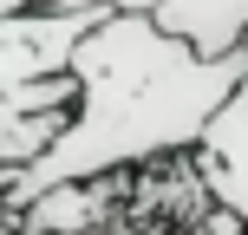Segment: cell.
Listing matches in <instances>:
<instances>
[{"label": "cell", "mask_w": 248, "mask_h": 235, "mask_svg": "<svg viewBox=\"0 0 248 235\" xmlns=\"http://www.w3.org/2000/svg\"><path fill=\"white\" fill-rule=\"evenodd\" d=\"M39 0H0V20H7V13H33Z\"/></svg>", "instance_id": "9"}, {"label": "cell", "mask_w": 248, "mask_h": 235, "mask_svg": "<svg viewBox=\"0 0 248 235\" xmlns=\"http://www.w3.org/2000/svg\"><path fill=\"white\" fill-rule=\"evenodd\" d=\"M189 163H196L202 196H209L216 209H229V216H242V222H248V85L216 111L209 137L196 144V157H189Z\"/></svg>", "instance_id": "3"}, {"label": "cell", "mask_w": 248, "mask_h": 235, "mask_svg": "<svg viewBox=\"0 0 248 235\" xmlns=\"http://www.w3.org/2000/svg\"><path fill=\"white\" fill-rule=\"evenodd\" d=\"M65 131H72V111H20V118H0V170L39 163Z\"/></svg>", "instance_id": "6"}, {"label": "cell", "mask_w": 248, "mask_h": 235, "mask_svg": "<svg viewBox=\"0 0 248 235\" xmlns=\"http://www.w3.org/2000/svg\"><path fill=\"white\" fill-rule=\"evenodd\" d=\"M111 20L92 0H59V7H33V13H7L0 20V92L7 85H33V78H59L72 72L78 46Z\"/></svg>", "instance_id": "2"}, {"label": "cell", "mask_w": 248, "mask_h": 235, "mask_svg": "<svg viewBox=\"0 0 248 235\" xmlns=\"http://www.w3.org/2000/svg\"><path fill=\"white\" fill-rule=\"evenodd\" d=\"M157 26H170L176 39L202 46L209 59L248 52V0H163Z\"/></svg>", "instance_id": "4"}, {"label": "cell", "mask_w": 248, "mask_h": 235, "mask_svg": "<svg viewBox=\"0 0 248 235\" xmlns=\"http://www.w3.org/2000/svg\"><path fill=\"white\" fill-rule=\"evenodd\" d=\"M20 111H78V72L33 78V85H7L0 92V118H20Z\"/></svg>", "instance_id": "7"}, {"label": "cell", "mask_w": 248, "mask_h": 235, "mask_svg": "<svg viewBox=\"0 0 248 235\" xmlns=\"http://www.w3.org/2000/svg\"><path fill=\"white\" fill-rule=\"evenodd\" d=\"M92 7H105V13H144V20H157L163 0H92Z\"/></svg>", "instance_id": "8"}, {"label": "cell", "mask_w": 248, "mask_h": 235, "mask_svg": "<svg viewBox=\"0 0 248 235\" xmlns=\"http://www.w3.org/2000/svg\"><path fill=\"white\" fill-rule=\"evenodd\" d=\"M78 111L72 131L26 170H0L7 183V222H20L39 196L92 176L144 170V163L196 157L216 111L248 85V52L209 59L202 46L176 39L144 13H111L78 46Z\"/></svg>", "instance_id": "1"}, {"label": "cell", "mask_w": 248, "mask_h": 235, "mask_svg": "<svg viewBox=\"0 0 248 235\" xmlns=\"http://www.w3.org/2000/svg\"><path fill=\"white\" fill-rule=\"evenodd\" d=\"M39 7H59V0H39Z\"/></svg>", "instance_id": "10"}, {"label": "cell", "mask_w": 248, "mask_h": 235, "mask_svg": "<svg viewBox=\"0 0 248 235\" xmlns=\"http://www.w3.org/2000/svg\"><path fill=\"white\" fill-rule=\"evenodd\" d=\"M98 183H105V176L65 183V189H52V196H39L33 209L13 222V235H85L105 216V203H111V189H98Z\"/></svg>", "instance_id": "5"}]
</instances>
